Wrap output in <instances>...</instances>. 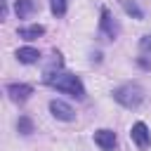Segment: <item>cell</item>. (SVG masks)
<instances>
[{
    "label": "cell",
    "mask_w": 151,
    "mask_h": 151,
    "mask_svg": "<svg viewBox=\"0 0 151 151\" xmlns=\"http://www.w3.org/2000/svg\"><path fill=\"white\" fill-rule=\"evenodd\" d=\"M7 94H9L12 101L21 104V101H26V99L33 94V87L26 85V83H9V85H7Z\"/></svg>",
    "instance_id": "cell-6"
},
{
    "label": "cell",
    "mask_w": 151,
    "mask_h": 151,
    "mask_svg": "<svg viewBox=\"0 0 151 151\" xmlns=\"http://www.w3.org/2000/svg\"><path fill=\"white\" fill-rule=\"evenodd\" d=\"M116 132L113 130H97L94 132V144L101 149V151H113V146H116Z\"/></svg>",
    "instance_id": "cell-7"
},
{
    "label": "cell",
    "mask_w": 151,
    "mask_h": 151,
    "mask_svg": "<svg viewBox=\"0 0 151 151\" xmlns=\"http://www.w3.org/2000/svg\"><path fill=\"white\" fill-rule=\"evenodd\" d=\"M17 130H19L21 134H31V132H33V120H31L28 116H21L19 123H17Z\"/></svg>",
    "instance_id": "cell-13"
},
{
    "label": "cell",
    "mask_w": 151,
    "mask_h": 151,
    "mask_svg": "<svg viewBox=\"0 0 151 151\" xmlns=\"http://www.w3.org/2000/svg\"><path fill=\"white\" fill-rule=\"evenodd\" d=\"M118 21L111 17V12L106 7H101V19H99V35L104 40H116L118 38Z\"/></svg>",
    "instance_id": "cell-3"
},
{
    "label": "cell",
    "mask_w": 151,
    "mask_h": 151,
    "mask_svg": "<svg viewBox=\"0 0 151 151\" xmlns=\"http://www.w3.org/2000/svg\"><path fill=\"white\" fill-rule=\"evenodd\" d=\"M139 66H142V68H151V64H149L146 59H139Z\"/></svg>",
    "instance_id": "cell-15"
},
{
    "label": "cell",
    "mask_w": 151,
    "mask_h": 151,
    "mask_svg": "<svg viewBox=\"0 0 151 151\" xmlns=\"http://www.w3.org/2000/svg\"><path fill=\"white\" fill-rule=\"evenodd\" d=\"M120 5H123V9H125L130 17H134V19H144V12L139 9L137 2H132V0H120Z\"/></svg>",
    "instance_id": "cell-11"
},
{
    "label": "cell",
    "mask_w": 151,
    "mask_h": 151,
    "mask_svg": "<svg viewBox=\"0 0 151 151\" xmlns=\"http://www.w3.org/2000/svg\"><path fill=\"white\" fill-rule=\"evenodd\" d=\"M45 83H47L50 87L59 90V92H66V94L76 97V99H83V97H85V87H83L80 78H78V76H73V73L57 71V73L47 76V78H45Z\"/></svg>",
    "instance_id": "cell-1"
},
{
    "label": "cell",
    "mask_w": 151,
    "mask_h": 151,
    "mask_svg": "<svg viewBox=\"0 0 151 151\" xmlns=\"http://www.w3.org/2000/svg\"><path fill=\"white\" fill-rule=\"evenodd\" d=\"M50 113H52L57 120H66V123L76 118V111H73L66 101H61V99H52V101H50Z\"/></svg>",
    "instance_id": "cell-5"
},
{
    "label": "cell",
    "mask_w": 151,
    "mask_h": 151,
    "mask_svg": "<svg viewBox=\"0 0 151 151\" xmlns=\"http://www.w3.org/2000/svg\"><path fill=\"white\" fill-rule=\"evenodd\" d=\"M66 7H68V0H50V9L54 17H64Z\"/></svg>",
    "instance_id": "cell-12"
},
{
    "label": "cell",
    "mask_w": 151,
    "mask_h": 151,
    "mask_svg": "<svg viewBox=\"0 0 151 151\" xmlns=\"http://www.w3.org/2000/svg\"><path fill=\"white\" fill-rule=\"evenodd\" d=\"M139 50H142V52H151V33L139 40Z\"/></svg>",
    "instance_id": "cell-14"
},
{
    "label": "cell",
    "mask_w": 151,
    "mask_h": 151,
    "mask_svg": "<svg viewBox=\"0 0 151 151\" xmlns=\"http://www.w3.org/2000/svg\"><path fill=\"white\" fill-rule=\"evenodd\" d=\"M130 139L137 144L139 151H146V149L151 146V132H149V127H146L142 120L132 125V130H130Z\"/></svg>",
    "instance_id": "cell-4"
},
{
    "label": "cell",
    "mask_w": 151,
    "mask_h": 151,
    "mask_svg": "<svg viewBox=\"0 0 151 151\" xmlns=\"http://www.w3.org/2000/svg\"><path fill=\"white\" fill-rule=\"evenodd\" d=\"M113 99L125 109H137L144 101V90L139 83H125V85L113 90Z\"/></svg>",
    "instance_id": "cell-2"
},
{
    "label": "cell",
    "mask_w": 151,
    "mask_h": 151,
    "mask_svg": "<svg viewBox=\"0 0 151 151\" xmlns=\"http://www.w3.org/2000/svg\"><path fill=\"white\" fill-rule=\"evenodd\" d=\"M14 12L19 19H26L35 12V0H14Z\"/></svg>",
    "instance_id": "cell-8"
},
{
    "label": "cell",
    "mask_w": 151,
    "mask_h": 151,
    "mask_svg": "<svg viewBox=\"0 0 151 151\" xmlns=\"http://www.w3.org/2000/svg\"><path fill=\"white\" fill-rule=\"evenodd\" d=\"M17 59H19L21 64H35V61L40 59V52H38L35 47H19V50H17Z\"/></svg>",
    "instance_id": "cell-10"
},
{
    "label": "cell",
    "mask_w": 151,
    "mask_h": 151,
    "mask_svg": "<svg viewBox=\"0 0 151 151\" xmlns=\"http://www.w3.org/2000/svg\"><path fill=\"white\" fill-rule=\"evenodd\" d=\"M17 33H19V38H24V40H35V38H40V35L45 33V26H40V24H33V26H21Z\"/></svg>",
    "instance_id": "cell-9"
}]
</instances>
